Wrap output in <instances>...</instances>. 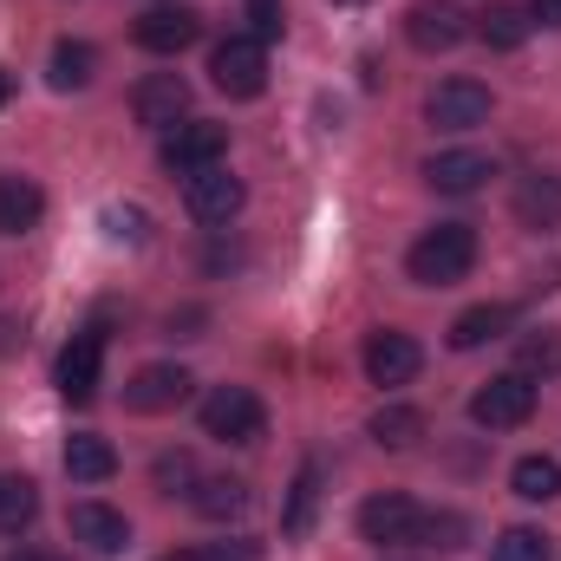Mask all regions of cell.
<instances>
[{"label":"cell","instance_id":"obj_5","mask_svg":"<svg viewBox=\"0 0 561 561\" xmlns=\"http://www.w3.org/2000/svg\"><path fill=\"white\" fill-rule=\"evenodd\" d=\"M490 85L483 79H444V85H431V99H424V125L431 131H477V125H490Z\"/></svg>","mask_w":561,"mask_h":561},{"label":"cell","instance_id":"obj_38","mask_svg":"<svg viewBox=\"0 0 561 561\" xmlns=\"http://www.w3.org/2000/svg\"><path fill=\"white\" fill-rule=\"evenodd\" d=\"M340 7H359V0H340Z\"/></svg>","mask_w":561,"mask_h":561},{"label":"cell","instance_id":"obj_12","mask_svg":"<svg viewBox=\"0 0 561 561\" xmlns=\"http://www.w3.org/2000/svg\"><path fill=\"white\" fill-rule=\"evenodd\" d=\"M190 386H196V379H190L183 366H170V359H163V366H138V373L125 379V412H138V419L176 412V405L190 399Z\"/></svg>","mask_w":561,"mask_h":561},{"label":"cell","instance_id":"obj_3","mask_svg":"<svg viewBox=\"0 0 561 561\" xmlns=\"http://www.w3.org/2000/svg\"><path fill=\"white\" fill-rule=\"evenodd\" d=\"M262 431H268V405L249 386H216L203 399V437H216V444H255Z\"/></svg>","mask_w":561,"mask_h":561},{"label":"cell","instance_id":"obj_13","mask_svg":"<svg viewBox=\"0 0 561 561\" xmlns=\"http://www.w3.org/2000/svg\"><path fill=\"white\" fill-rule=\"evenodd\" d=\"M424 366V346L412 333H399V327H379L373 340H366V379L373 386H412Z\"/></svg>","mask_w":561,"mask_h":561},{"label":"cell","instance_id":"obj_7","mask_svg":"<svg viewBox=\"0 0 561 561\" xmlns=\"http://www.w3.org/2000/svg\"><path fill=\"white\" fill-rule=\"evenodd\" d=\"M419 529H424V503L399 496V490L359 503V536L379 542V549H419Z\"/></svg>","mask_w":561,"mask_h":561},{"label":"cell","instance_id":"obj_27","mask_svg":"<svg viewBox=\"0 0 561 561\" xmlns=\"http://www.w3.org/2000/svg\"><path fill=\"white\" fill-rule=\"evenodd\" d=\"M39 516V490L26 477H0V536H20Z\"/></svg>","mask_w":561,"mask_h":561},{"label":"cell","instance_id":"obj_24","mask_svg":"<svg viewBox=\"0 0 561 561\" xmlns=\"http://www.w3.org/2000/svg\"><path fill=\"white\" fill-rule=\"evenodd\" d=\"M510 490H516L523 503H556V496H561V463H556V457H542V450L516 457V470H510Z\"/></svg>","mask_w":561,"mask_h":561},{"label":"cell","instance_id":"obj_20","mask_svg":"<svg viewBox=\"0 0 561 561\" xmlns=\"http://www.w3.org/2000/svg\"><path fill=\"white\" fill-rule=\"evenodd\" d=\"M529 33H536L529 7H510V0H496V7H483V13H477V39H483L490 53H516Z\"/></svg>","mask_w":561,"mask_h":561},{"label":"cell","instance_id":"obj_11","mask_svg":"<svg viewBox=\"0 0 561 561\" xmlns=\"http://www.w3.org/2000/svg\"><path fill=\"white\" fill-rule=\"evenodd\" d=\"M53 379H59V392L72 405L99 399V386H105V333H72L66 353H59V366H53Z\"/></svg>","mask_w":561,"mask_h":561},{"label":"cell","instance_id":"obj_35","mask_svg":"<svg viewBox=\"0 0 561 561\" xmlns=\"http://www.w3.org/2000/svg\"><path fill=\"white\" fill-rule=\"evenodd\" d=\"M529 20H536V26H556V33H561V0H529Z\"/></svg>","mask_w":561,"mask_h":561},{"label":"cell","instance_id":"obj_17","mask_svg":"<svg viewBox=\"0 0 561 561\" xmlns=\"http://www.w3.org/2000/svg\"><path fill=\"white\" fill-rule=\"evenodd\" d=\"M510 327H516V307H510V300H483V307H463V313L450 320V353H477V346L503 340Z\"/></svg>","mask_w":561,"mask_h":561},{"label":"cell","instance_id":"obj_14","mask_svg":"<svg viewBox=\"0 0 561 561\" xmlns=\"http://www.w3.org/2000/svg\"><path fill=\"white\" fill-rule=\"evenodd\" d=\"M463 33H470V13L457 0H412V13H405V39L419 53H450Z\"/></svg>","mask_w":561,"mask_h":561},{"label":"cell","instance_id":"obj_34","mask_svg":"<svg viewBox=\"0 0 561 561\" xmlns=\"http://www.w3.org/2000/svg\"><path fill=\"white\" fill-rule=\"evenodd\" d=\"M105 229L118 242H144V209H105Z\"/></svg>","mask_w":561,"mask_h":561},{"label":"cell","instance_id":"obj_31","mask_svg":"<svg viewBox=\"0 0 561 561\" xmlns=\"http://www.w3.org/2000/svg\"><path fill=\"white\" fill-rule=\"evenodd\" d=\"M183 483H196V457H190V450H163V457H157V490L176 496Z\"/></svg>","mask_w":561,"mask_h":561},{"label":"cell","instance_id":"obj_33","mask_svg":"<svg viewBox=\"0 0 561 561\" xmlns=\"http://www.w3.org/2000/svg\"><path fill=\"white\" fill-rule=\"evenodd\" d=\"M249 20H255V39H262V46L280 39V26H287V20H280V0H249Z\"/></svg>","mask_w":561,"mask_h":561},{"label":"cell","instance_id":"obj_4","mask_svg":"<svg viewBox=\"0 0 561 561\" xmlns=\"http://www.w3.org/2000/svg\"><path fill=\"white\" fill-rule=\"evenodd\" d=\"M529 419H536V379L529 373H496L490 386L470 392V424H483V431H516Z\"/></svg>","mask_w":561,"mask_h":561},{"label":"cell","instance_id":"obj_8","mask_svg":"<svg viewBox=\"0 0 561 561\" xmlns=\"http://www.w3.org/2000/svg\"><path fill=\"white\" fill-rule=\"evenodd\" d=\"M229 157V125H209V118H183L176 131H163V170L170 176H196L209 163Z\"/></svg>","mask_w":561,"mask_h":561},{"label":"cell","instance_id":"obj_29","mask_svg":"<svg viewBox=\"0 0 561 561\" xmlns=\"http://www.w3.org/2000/svg\"><path fill=\"white\" fill-rule=\"evenodd\" d=\"M313 503H320V463H300L294 496H287V510H280V529H287V536H300V529L313 523Z\"/></svg>","mask_w":561,"mask_h":561},{"label":"cell","instance_id":"obj_22","mask_svg":"<svg viewBox=\"0 0 561 561\" xmlns=\"http://www.w3.org/2000/svg\"><path fill=\"white\" fill-rule=\"evenodd\" d=\"M190 510L209 516V523H229V516L249 510V483H236V477H196L190 483Z\"/></svg>","mask_w":561,"mask_h":561},{"label":"cell","instance_id":"obj_10","mask_svg":"<svg viewBox=\"0 0 561 561\" xmlns=\"http://www.w3.org/2000/svg\"><path fill=\"white\" fill-rule=\"evenodd\" d=\"M131 39L144 53H157V59H176V53H190L203 39V13L196 7H150V13H138Z\"/></svg>","mask_w":561,"mask_h":561},{"label":"cell","instance_id":"obj_2","mask_svg":"<svg viewBox=\"0 0 561 561\" xmlns=\"http://www.w3.org/2000/svg\"><path fill=\"white\" fill-rule=\"evenodd\" d=\"M209 79H216L222 99H262L268 92V46L255 33H229L209 53Z\"/></svg>","mask_w":561,"mask_h":561},{"label":"cell","instance_id":"obj_1","mask_svg":"<svg viewBox=\"0 0 561 561\" xmlns=\"http://www.w3.org/2000/svg\"><path fill=\"white\" fill-rule=\"evenodd\" d=\"M470 268H477V229L470 222L424 229L412 242V255H405V275L419 287H457V280H470Z\"/></svg>","mask_w":561,"mask_h":561},{"label":"cell","instance_id":"obj_21","mask_svg":"<svg viewBox=\"0 0 561 561\" xmlns=\"http://www.w3.org/2000/svg\"><path fill=\"white\" fill-rule=\"evenodd\" d=\"M46 79H53V92H85V85L99 79V46H85V39H59L53 59H46Z\"/></svg>","mask_w":561,"mask_h":561},{"label":"cell","instance_id":"obj_6","mask_svg":"<svg viewBox=\"0 0 561 561\" xmlns=\"http://www.w3.org/2000/svg\"><path fill=\"white\" fill-rule=\"evenodd\" d=\"M242 203H249V190H242V176L222 170V163L183 176V209H190L196 222H209V229H229V222L242 216Z\"/></svg>","mask_w":561,"mask_h":561},{"label":"cell","instance_id":"obj_18","mask_svg":"<svg viewBox=\"0 0 561 561\" xmlns=\"http://www.w3.org/2000/svg\"><path fill=\"white\" fill-rule=\"evenodd\" d=\"M510 209H516V222L523 229H561V176H523L516 183V196H510Z\"/></svg>","mask_w":561,"mask_h":561},{"label":"cell","instance_id":"obj_23","mask_svg":"<svg viewBox=\"0 0 561 561\" xmlns=\"http://www.w3.org/2000/svg\"><path fill=\"white\" fill-rule=\"evenodd\" d=\"M112 470H118V450H112L105 437H92V431L66 437V477H72V483H105Z\"/></svg>","mask_w":561,"mask_h":561},{"label":"cell","instance_id":"obj_28","mask_svg":"<svg viewBox=\"0 0 561 561\" xmlns=\"http://www.w3.org/2000/svg\"><path fill=\"white\" fill-rule=\"evenodd\" d=\"M490 561H556V542H549L542 529L516 523V529H503V536L490 542Z\"/></svg>","mask_w":561,"mask_h":561},{"label":"cell","instance_id":"obj_16","mask_svg":"<svg viewBox=\"0 0 561 561\" xmlns=\"http://www.w3.org/2000/svg\"><path fill=\"white\" fill-rule=\"evenodd\" d=\"M66 523H72V536H79L92 556H125V549H131V523H125L112 503H92V496H85V503H72Z\"/></svg>","mask_w":561,"mask_h":561},{"label":"cell","instance_id":"obj_9","mask_svg":"<svg viewBox=\"0 0 561 561\" xmlns=\"http://www.w3.org/2000/svg\"><path fill=\"white\" fill-rule=\"evenodd\" d=\"M131 118L144 131H176L190 118V79L183 72H150L131 85Z\"/></svg>","mask_w":561,"mask_h":561},{"label":"cell","instance_id":"obj_15","mask_svg":"<svg viewBox=\"0 0 561 561\" xmlns=\"http://www.w3.org/2000/svg\"><path fill=\"white\" fill-rule=\"evenodd\" d=\"M490 176H496V163H490L483 150H437V157L424 163V183H431L437 196H477Z\"/></svg>","mask_w":561,"mask_h":561},{"label":"cell","instance_id":"obj_37","mask_svg":"<svg viewBox=\"0 0 561 561\" xmlns=\"http://www.w3.org/2000/svg\"><path fill=\"white\" fill-rule=\"evenodd\" d=\"M7 99H13V72L0 66V105H7Z\"/></svg>","mask_w":561,"mask_h":561},{"label":"cell","instance_id":"obj_26","mask_svg":"<svg viewBox=\"0 0 561 561\" xmlns=\"http://www.w3.org/2000/svg\"><path fill=\"white\" fill-rule=\"evenodd\" d=\"M373 437H379L386 450H412L424 437V412L419 405H386V412H373Z\"/></svg>","mask_w":561,"mask_h":561},{"label":"cell","instance_id":"obj_36","mask_svg":"<svg viewBox=\"0 0 561 561\" xmlns=\"http://www.w3.org/2000/svg\"><path fill=\"white\" fill-rule=\"evenodd\" d=\"M7 561H59V556H46V549H13Z\"/></svg>","mask_w":561,"mask_h":561},{"label":"cell","instance_id":"obj_30","mask_svg":"<svg viewBox=\"0 0 561 561\" xmlns=\"http://www.w3.org/2000/svg\"><path fill=\"white\" fill-rule=\"evenodd\" d=\"M470 523L457 510H424V529H419V549H463Z\"/></svg>","mask_w":561,"mask_h":561},{"label":"cell","instance_id":"obj_32","mask_svg":"<svg viewBox=\"0 0 561 561\" xmlns=\"http://www.w3.org/2000/svg\"><path fill=\"white\" fill-rule=\"evenodd\" d=\"M249 556H262V542H216V549H176V556H163V561H249Z\"/></svg>","mask_w":561,"mask_h":561},{"label":"cell","instance_id":"obj_25","mask_svg":"<svg viewBox=\"0 0 561 561\" xmlns=\"http://www.w3.org/2000/svg\"><path fill=\"white\" fill-rule=\"evenodd\" d=\"M516 373H529V379H556V373H561V333H556V327H542V333H523V340H516Z\"/></svg>","mask_w":561,"mask_h":561},{"label":"cell","instance_id":"obj_19","mask_svg":"<svg viewBox=\"0 0 561 561\" xmlns=\"http://www.w3.org/2000/svg\"><path fill=\"white\" fill-rule=\"evenodd\" d=\"M46 216V190L33 176H0V236H26Z\"/></svg>","mask_w":561,"mask_h":561}]
</instances>
